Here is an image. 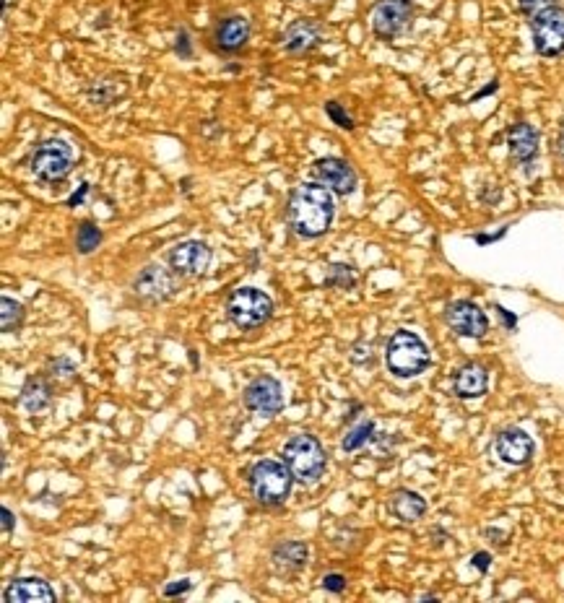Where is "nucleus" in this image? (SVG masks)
I'll list each match as a JSON object with an SVG mask.
<instances>
[{
    "instance_id": "obj_1",
    "label": "nucleus",
    "mask_w": 564,
    "mask_h": 603,
    "mask_svg": "<svg viewBox=\"0 0 564 603\" xmlns=\"http://www.w3.org/2000/svg\"><path fill=\"white\" fill-rule=\"evenodd\" d=\"M336 203H333L331 188L323 182H302L292 193L289 201V221L292 229L305 240H318L333 224Z\"/></svg>"
},
{
    "instance_id": "obj_2",
    "label": "nucleus",
    "mask_w": 564,
    "mask_h": 603,
    "mask_svg": "<svg viewBox=\"0 0 564 603\" xmlns=\"http://www.w3.org/2000/svg\"><path fill=\"white\" fill-rule=\"evenodd\" d=\"M388 370L398 377H416L429 367V349L424 341L411 331H396L385 351Z\"/></svg>"
},
{
    "instance_id": "obj_3",
    "label": "nucleus",
    "mask_w": 564,
    "mask_h": 603,
    "mask_svg": "<svg viewBox=\"0 0 564 603\" xmlns=\"http://www.w3.org/2000/svg\"><path fill=\"white\" fill-rule=\"evenodd\" d=\"M284 463L302 484H315L325 474V450L315 437L294 435L286 442Z\"/></svg>"
},
{
    "instance_id": "obj_4",
    "label": "nucleus",
    "mask_w": 564,
    "mask_h": 603,
    "mask_svg": "<svg viewBox=\"0 0 564 603\" xmlns=\"http://www.w3.org/2000/svg\"><path fill=\"white\" fill-rule=\"evenodd\" d=\"M294 474L286 463L260 461L250 471V489L260 505H284L292 492Z\"/></svg>"
},
{
    "instance_id": "obj_5",
    "label": "nucleus",
    "mask_w": 564,
    "mask_h": 603,
    "mask_svg": "<svg viewBox=\"0 0 564 603\" xmlns=\"http://www.w3.org/2000/svg\"><path fill=\"white\" fill-rule=\"evenodd\" d=\"M227 315L237 328L253 331L260 328L273 315V302L266 292H260L255 286H240L229 294Z\"/></svg>"
},
{
    "instance_id": "obj_6",
    "label": "nucleus",
    "mask_w": 564,
    "mask_h": 603,
    "mask_svg": "<svg viewBox=\"0 0 564 603\" xmlns=\"http://www.w3.org/2000/svg\"><path fill=\"white\" fill-rule=\"evenodd\" d=\"M71 164H73V151L71 146L60 138H47L34 149L32 154V175L39 182H47V185H55V182H63L65 177L71 175Z\"/></svg>"
},
{
    "instance_id": "obj_7",
    "label": "nucleus",
    "mask_w": 564,
    "mask_h": 603,
    "mask_svg": "<svg viewBox=\"0 0 564 603\" xmlns=\"http://www.w3.org/2000/svg\"><path fill=\"white\" fill-rule=\"evenodd\" d=\"M533 47L544 58H557L564 52V8L549 6L531 19Z\"/></svg>"
},
{
    "instance_id": "obj_8",
    "label": "nucleus",
    "mask_w": 564,
    "mask_h": 603,
    "mask_svg": "<svg viewBox=\"0 0 564 603\" xmlns=\"http://www.w3.org/2000/svg\"><path fill=\"white\" fill-rule=\"evenodd\" d=\"M411 0H377L372 8V32L380 39H393L409 26Z\"/></svg>"
},
{
    "instance_id": "obj_9",
    "label": "nucleus",
    "mask_w": 564,
    "mask_h": 603,
    "mask_svg": "<svg viewBox=\"0 0 564 603\" xmlns=\"http://www.w3.org/2000/svg\"><path fill=\"white\" fill-rule=\"evenodd\" d=\"M245 406L255 414L273 416L284 409V388L276 377H258L253 383L247 385L245 390Z\"/></svg>"
},
{
    "instance_id": "obj_10",
    "label": "nucleus",
    "mask_w": 564,
    "mask_h": 603,
    "mask_svg": "<svg viewBox=\"0 0 564 603\" xmlns=\"http://www.w3.org/2000/svg\"><path fill=\"white\" fill-rule=\"evenodd\" d=\"M312 175L318 182H323L325 188H331L338 195H351L357 190V172L351 169L349 162L338 159V156L318 159L312 164Z\"/></svg>"
},
{
    "instance_id": "obj_11",
    "label": "nucleus",
    "mask_w": 564,
    "mask_h": 603,
    "mask_svg": "<svg viewBox=\"0 0 564 603\" xmlns=\"http://www.w3.org/2000/svg\"><path fill=\"white\" fill-rule=\"evenodd\" d=\"M167 260L177 276H201L211 263V247L201 240H185L169 250Z\"/></svg>"
},
{
    "instance_id": "obj_12",
    "label": "nucleus",
    "mask_w": 564,
    "mask_h": 603,
    "mask_svg": "<svg viewBox=\"0 0 564 603\" xmlns=\"http://www.w3.org/2000/svg\"><path fill=\"white\" fill-rule=\"evenodd\" d=\"M445 320L453 328L458 336L466 338H481L484 333L489 331V320L487 315L481 312L479 305L474 302H468V299H461V302H453V305L445 310Z\"/></svg>"
},
{
    "instance_id": "obj_13",
    "label": "nucleus",
    "mask_w": 564,
    "mask_h": 603,
    "mask_svg": "<svg viewBox=\"0 0 564 603\" xmlns=\"http://www.w3.org/2000/svg\"><path fill=\"white\" fill-rule=\"evenodd\" d=\"M133 289L146 302H164L177 292V273L164 271L162 266L143 268V273L133 281Z\"/></svg>"
},
{
    "instance_id": "obj_14",
    "label": "nucleus",
    "mask_w": 564,
    "mask_h": 603,
    "mask_svg": "<svg viewBox=\"0 0 564 603\" xmlns=\"http://www.w3.org/2000/svg\"><path fill=\"white\" fill-rule=\"evenodd\" d=\"M494 450L510 466H526L533 458V440L523 429H505L494 442Z\"/></svg>"
},
{
    "instance_id": "obj_15",
    "label": "nucleus",
    "mask_w": 564,
    "mask_h": 603,
    "mask_svg": "<svg viewBox=\"0 0 564 603\" xmlns=\"http://www.w3.org/2000/svg\"><path fill=\"white\" fill-rule=\"evenodd\" d=\"M323 39V26L315 19H297L286 26L284 32V50L299 55V52H310L312 47L320 45Z\"/></svg>"
},
{
    "instance_id": "obj_16",
    "label": "nucleus",
    "mask_w": 564,
    "mask_h": 603,
    "mask_svg": "<svg viewBox=\"0 0 564 603\" xmlns=\"http://www.w3.org/2000/svg\"><path fill=\"white\" fill-rule=\"evenodd\" d=\"M8 603H55V591L45 580L19 578L6 588Z\"/></svg>"
},
{
    "instance_id": "obj_17",
    "label": "nucleus",
    "mask_w": 564,
    "mask_h": 603,
    "mask_svg": "<svg viewBox=\"0 0 564 603\" xmlns=\"http://www.w3.org/2000/svg\"><path fill=\"white\" fill-rule=\"evenodd\" d=\"M214 39L224 52L242 50L247 45V39H250V21L245 16H227L216 26Z\"/></svg>"
},
{
    "instance_id": "obj_18",
    "label": "nucleus",
    "mask_w": 564,
    "mask_h": 603,
    "mask_svg": "<svg viewBox=\"0 0 564 603\" xmlns=\"http://www.w3.org/2000/svg\"><path fill=\"white\" fill-rule=\"evenodd\" d=\"M507 146H510V154L518 162H531L536 151H539V133L536 128L528 123H518L510 128L507 133Z\"/></svg>"
},
{
    "instance_id": "obj_19",
    "label": "nucleus",
    "mask_w": 564,
    "mask_h": 603,
    "mask_svg": "<svg viewBox=\"0 0 564 603\" xmlns=\"http://www.w3.org/2000/svg\"><path fill=\"white\" fill-rule=\"evenodd\" d=\"M487 385H489L487 370L476 362L461 367L458 375H455V393H458L461 398L484 396V393H487Z\"/></svg>"
},
{
    "instance_id": "obj_20",
    "label": "nucleus",
    "mask_w": 564,
    "mask_h": 603,
    "mask_svg": "<svg viewBox=\"0 0 564 603\" xmlns=\"http://www.w3.org/2000/svg\"><path fill=\"white\" fill-rule=\"evenodd\" d=\"M390 510H393V515H396L398 520H403V523H414V520H419L427 513V502H424L422 494L401 489V492L393 494Z\"/></svg>"
},
{
    "instance_id": "obj_21",
    "label": "nucleus",
    "mask_w": 564,
    "mask_h": 603,
    "mask_svg": "<svg viewBox=\"0 0 564 603\" xmlns=\"http://www.w3.org/2000/svg\"><path fill=\"white\" fill-rule=\"evenodd\" d=\"M307 557H310V549L302 541H284L273 552V565L284 572H297L307 565Z\"/></svg>"
},
{
    "instance_id": "obj_22",
    "label": "nucleus",
    "mask_w": 564,
    "mask_h": 603,
    "mask_svg": "<svg viewBox=\"0 0 564 603\" xmlns=\"http://www.w3.org/2000/svg\"><path fill=\"white\" fill-rule=\"evenodd\" d=\"M21 403L29 414H39L52 403V390L45 380H29L26 388L21 390Z\"/></svg>"
},
{
    "instance_id": "obj_23",
    "label": "nucleus",
    "mask_w": 564,
    "mask_h": 603,
    "mask_svg": "<svg viewBox=\"0 0 564 603\" xmlns=\"http://www.w3.org/2000/svg\"><path fill=\"white\" fill-rule=\"evenodd\" d=\"M325 286H331V289H354L357 286V276H354V268L344 266V263H333L325 273Z\"/></svg>"
},
{
    "instance_id": "obj_24",
    "label": "nucleus",
    "mask_w": 564,
    "mask_h": 603,
    "mask_svg": "<svg viewBox=\"0 0 564 603\" xmlns=\"http://www.w3.org/2000/svg\"><path fill=\"white\" fill-rule=\"evenodd\" d=\"M102 242V232H99V227L94 224V221H84L81 227H78L76 232V247H78V253H94L97 250V245Z\"/></svg>"
},
{
    "instance_id": "obj_25",
    "label": "nucleus",
    "mask_w": 564,
    "mask_h": 603,
    "mask_svg": "<svg viewBox=\"0 0 564 603\" xmlns=\"http://www.w3.org/2000/svg\"><path fill=\"white\" fill-rule=\"evenodd\" d=\"M0 325H3V331L11 333L13 328H19L21 318H24V307L16 302V299L11 297H3L0 299Z\"/></svg>"
},
{
    "instance_id": "obj_26",
    "label": "nucleus",
    "mask_w": 564,
    "mask_h": 603,
    "mask_svg": "<svg viewBox=\"0 0 564 603\" xmlns=\"http://www.w3.org/2000/svg\"><path fill=\"white\" fill-rule=\"evenodd\" d=\"M372 432H375V424L372 422H364V424H359L357 429H351L349 435L344 437V450H359L364 445V442L370 440L372 437Z\"/></svg>"
},
{
    "instance_id": "obj_27",
    "label": "nucleus",
    "mask_w": 564,
    "mask_h": 603,
    "mask_svg": "<svg viewBox=\"0 0 564 603\" xmlns=\"http://www.w3.org/2000/svg\"><path fill=\"white\" fill-rule=\"evenodd\" d=\"M325 112H328V117H331V120L338 125V128H346V130L354 128V120H351V115L338 102H328V104H325Z\"/></svg>"
},
{
    "instance_id": "obj_28",
    "label": "nucleus",
    "mask_w": 564,
    "mask_h": 603,
    "mask_svg": "<svg viewBox=\"0 0 564 603\" xmlns=\"http://www.w3.org/2000/svg\"><path fill=\"white\" fill-rule=\"evenodd\" d=\"M549 6H554V0H518L520 11L526 13V16H531V19Z\"/></svg>"
},
{
    "instance_id": "obj_29",
    "label": "nucleus",
    "mask_w": 564,
    "mask_h": 603,
    "mask_svg": "<svg viewBox=\"0 0 564 603\" xmlns=\"http://www.w3.org/2000/svg\"><path fill=\"white\" fill-rule=\"evenodd\" d=\"M323 588L331 593H341L346 588V578L344 575H336V572H333V575H325Z\"/></svg>"
},
{
    "instance_id": "obj_30",
    "label": "nucleus",
    "mask_w": 564,
    "mask_h": 603,
    "mask_svg": "<svg viewBox=\"0 0 564 603\" xmlns=\"http://www.w3.org/2000/svg\"><path fill=\"white\" fill-rule=\"evenodd\" d=\"M190 588H193V583H190L188 578L177 580V583H172V585H167V588H164V596H167V598L182 596V593H188Z\"/></svg>"
},
{
    "instance_id": "obj_31",
    "label": "nucleus",
    "mask_w": 564,
    "mask_h": 603,
    "mask_svg": "<svg viewBox=\"0 0 564 603\" xmlns=\"http://www.w3.org/2000/svg\"><path fill=\"white\" fill-rule=\"evenodd\" d=\"M177 52H180L182 58H190V42H188V32H180V37H177Z\"/></svg>"
},
{
    "instance_id": "obj_32",
    "label": "nucleus",
    "mask_w": 564,
    "mask_h": 603,
    "mask_svg": "<svg viewBox=\"0 0 564 603\" xmlns=\"http://www.w3.org/2000/svg\"><path fill=\"white\" fill-rule=\"evenodd\" d=\"M489 554L487 552H479V554H474V567L476 570H481V572H487L489 570Z\"/></svg>"
},
{
    "instance_id": "obj_33",
    "label": "nucleus",
    "mask_w": 564,
    "mask_h": 603,
    "mask_svg": "<svg viewBox=\"0 0 564 603\" xmlns=\"http://www.w3.org/2000/svg\"><path fill=\"white\" fill-rule=\"evenodd\" d=\"M89 193V185H81V188H78V193H73L71 195V201H68V206H81V203H84V195Z\"/></svg>"
},
{
    "instance_id": "obj_34",
    "label": "nucleus",
    "mask_w": 564,
    "mask_h": 603,
    "mask_svg": "<svg viewBox=\"0 0 564 603\" xmlns=\"http://www.w3.org/2000/svg\"><path fill=\"white\" fill-rule=\"evenodd\" d=\"M0 515H3V531L11 533V528H13V515H11V510H8V507H3V510H0Z\"/></svg>"
},
{
    "instance_id": "obj_35",
    "label": "nucleus",
    "mask_w": 564,
    "mask_h": 603,
    "mask_svg": "<svg viewBox=\"0 0 564 603\" xmlns=\"http://www.w3.org/2000/svg\"><path fill=\"white\" fill-rule=\"evenodd\" d=\"M497 310H500V315H502V318H505V323L510 325V328H513V325H515L513 315H510V312H507V310H502V307H497Z\"/></svg>"
},
{
    "instance_id": "obj_36",
    "label": "nucleus",
    "mask_w": 564,
    "mask_h": 603,
    "mask_svg": "<svg viewBox=\"0 0 564 603\" xmlns=\"http://www.w3.org/2000/svg\"><path fill=\"white\" fill-rule=\"evenodd\" d=\"M494 89H497V81H492V84H489V86H487V89H484V91H479V94H476V99H481V97H487V94H492V91H494Z\"/></svg>"
},
{
    "instance_id": "obj_37",
    "label": "nucleus",
    "mask_w": 564,
    "mask_h": 603,
    "mask_svg": "<svg viewBox=\"0 0 564 603\" xmlns=\"http://www.w3.org/2000/svg\"><path fill=\"white\" fill-rule=\"evenodd\" d=\"M562 154H564V136H562Z\"/></svg>"
}]
</instances>
